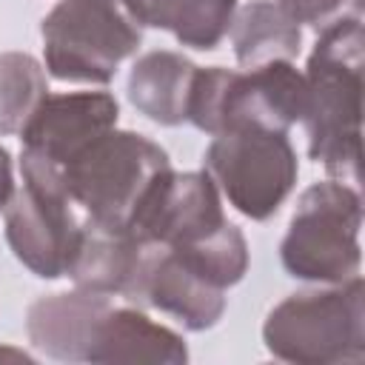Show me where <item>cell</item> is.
Returning a JSON list of instances; mask_svg holds the SVG:
<instances>
[{"label": "cell", "mask_w": 365, "mask_h": 365, "mask_svg": "<svg viewBox=\"0 0 365 365\" xmlns=\"http://www.w3.org/2000/svg\"><path fill=\"white\" fill-rule=\"evenodd\" d=\"M362 68L365 31L362 17L348 14L319 29L305 77L308 157L345 182H359L362 137Z\"/></svg>", "instance_id": "cell-1"}, {"label": "cell", "mask_w": 365, "mask_h": 365, "mask_svg": "<svg viewBox=\"0 0 365 365\" xmlns=\"http://www.w3.org/2000/svg\"><path fill=\"white\" fill-rule=\"evenodd\" d=\"M305 114V77L291 60L254 68H197L185 123L220 137L228 131L259 128L285 131Z\"/></svg>", "instance_id": "cell-2"}, {"label": "cell", "mask_w": 365, "mask_h": 365, "mask_svg": "<svg viewBox=\"0 0 365 365\" xmlns=\"http://www.w3.org/2000/svg\"><path fill=\"white\" fill-rule=\"evenodd\" d=\"M262 342L274 359L297 365H336L365 359V282L351 277L331 288L297 291L277 302L262 322Z\"/></svg>", "instance_id": "cell-3"}, {"label": "cell", "mask_w": 365, "mask_h": 365, "mask_svg": "<svg viewBox=\"0 0 365 365\" xmlns=\"http://www.w3.org/2000/svg\"><path fill=\"white\" fill-rule=\"evenodd\" d=\"M60 171L71 202L83 205L91 222L128 231L157 180L171 171V160L154 140L111 128Z\"/></svg>", "instance_id": "cell-4"}, {"label": "cell", "mask_w": 365, "mask_h": 365, "mask_svg": "<svg viewBox=\"0 0 365 365\" xmlns=\"http://www.w3.org/2000/svg\"><path fill=\"white\" fill-rule=\"evenodd\" d=\"M362 197L345 180H322L299 194L279 242L282 268L305 282H342L359 274Z\"/></svg>", "instance_id": "cell-5"}, {"label": "cell", "mask_w": 365, "mask_h": 365, "mask_svg": "<svg viewBox=\"0 0 365 365\" xmlns=\"http://www.w3.org/2000/svg\"><path fill=\"white\" fill-rule=\"evenodd\" d=\"M51 77L106 86L117 66L140 48V26L120 0H60L40 23Z\"/></svg>", "instance_id": "cell-6"}, {"label": "cell", "mask_w": 365, "mask_h": 365, "mask_svg": "<svg viewBox=\"0 0 365 365\" xmlns=\"http://www.w3.org/2000/svg\"><path fill=\"white\" fill-rule=\"evenodd\" d=\"M20 177L23 185L3 208L9 248L34 277L60 279L68 274L83 222L71 211L63 171L54 163L23 151Z\"/></svg>", "instance_id": "cell-7"}, {"label": "cell", "mask_w": 365, "mask_h": 365, "mask_svg": "<svg viewBox=\"0 0 365 365\" xmlns=\"http://www.w3.org/2000/svg\"><path fill=\"white\" fill-rule=\"evenodd\" d=\"M205 174L220 194L248 220H268L297 185L299 163L285 131L242 128L211 140Z\"/></svg>", "instance_id": "cell-8"}, {"label": "cell", "mask_w": 365, "mask_h": 365, "mask_svg": "<svg viewBox=\"0 0 365 365\" xmlns=\"http://www.w3.org/2000/svg\"><path fill=\"white\" fill-rule=\"evenodd\" d=\"M225 222L222 194L214 180L205 171L177 174L171 168L157 180L128 231L151 245L177 248L208 237Z\"/></svg>", "instance_id": "cell-9"}, {"label": "cell", "mask_w": 365, "mask_h": 365, "mask_svg": "<svg viewBox=\"0 0 365 365\" xmlns=\"http://www.w3.org/2000/svg\"><path fill=\"white\" fill-rule=\"evenodd\" d=\"M157 254L160 245H151L125 228L86 220L66 277H71L80 291L103 297L117 294L131 305H145V285Z\"/></svg>", "instance_id": "cell-10"}, {"label": "cell", "mask_w": 365, "mask_h": 365, "mask_svg": "<svg viewBox=\"0 0 365 365\" xmlns=\"http://www.w3.org/2000/svg\"><path fill=\"white\" fill-rule=\"evenodd\" d=\"M117 117L120 106L111 91L46 94L29 123L20 128L23 151L63 168L97 137L117 128Z\"/></svg>", "instance_id": "cell-11"}, {"label": "cell", "mask_w": 365, "mask_h": 365, "mask_svg": "<svg viewBox=\"0 0 365 365\" xmlns=\"http://www.w3.org/2000/svg\"><path fill=\"white\" fill-rule=\"evenodd\" d=\"M108 308V297L80 288L71 294L40 297L26 311L29 342L57 362H88L97 322Z\"/></svg>", "instance_id": "cell-12"}, {"label": "cell", "mask_w": 365, "mask_h": 365, "mask_svg": "<svg viewBox=\"0 0 365 365\" xmlns=\"http://www.w3.org/2000/svg\"><path fill=\"white\" fill-rule=\"evenodd\" d=\"M91 365H114V362H148V365H182L188 362L185 339L148 319L140 308H108L97 322L91 348Z\"/></svg>", "instance_id": "cell-13"}, {"label": "cell", "mask_w": 365, "mask_h": 365, "mask_svg": "<svg viewBox=\"0 0 365 365\" xmlns=\"http://www.w3.org/2000/svg\"><path fill=\"white\" fill-rule=\"evenodd\" d=\"M145 305L171 314L188 331H208L225 314V288L197 274L174 251L160 248L148 274Z\"/></svg>", "instance_id": "cell-14"}, {"label": "cell", "mask_w": 365, "mask_h": 365, "mask_svg": "<svg viewBox=\"0 0 365 365\" xmlns=\"http://www.w3.org/2000/svg\"><path fill=\"white\" fill-rule=\"evenodd\" d=\"M200 66L177 51H148L137 57L128 71L125 94L131 106L157 125H182L188 114V94Z\"/></svg>", "instance_id": "cell-15"}, {"label": "cell", "mask_w": 365, "mask_h": 365, "mask_svg": "<svg viewBox=\"0 0 365 365\" xmlns=\"http://www.w3.org/2000/svg\"><path fill=\"white\" fill-rule=\"evenodd\" d=\"M128 17L145 29L171 31L180 46L214 51L231 29L237 0H120Z\"/></svg>", "instance_id": "cell-16"}, {"label": "cell", "mask_w": 365, "mask_h": 365, "mask_svg": "<svg viewBox=\"0 0 365 365\" xmlns=\"http://www.w3.org/2000/svg\"><path fill=\"white\" fill-rule=\"evenodd\" d=\"M228 31L237 63L245 68L274 60H294L302 46L299 23L274 0H251L237 9Z\"/></svg>", "instance_id": "cell-17"}, {"label": "cell", "mask_w": 365, "mask_h": 365, "mask_svg": "<svg viewBox=\"0 0 365 365\" xmlns=\"http://www.w3.org/2000/svg\"><path fill=\"white\" fill-rule=\"evenodd\" d=\"M46 94L48 83L40 60L26 51L0 54V137L20 134Z\"/></svg>", "instance_id": "cell-18"}, {"label": "cell", "mask_w": 365, "mask_h": 365, "mask_svg": "<svg viewBox=\"0 0 365 365\" xmlns=\"http://www.w3.org/2000/svg\"><path fill=\"white\" fill-rule=\"evenodd\" d=\"M299 26H314L317 31L328 23H334L336 17H348V14H359L362 0H277Z\"/></svg>", "instance_id": "cell-19"}, {"label": "cell", "mask_w": 365, "mask_h": 365, "mask_svg": "<svg viewBox=\"0 0 365 365\" xmlns=\"http://www.w3.org/2000/svg\"><path fill=\"white\" fill-rule=\"evenodd\" d=\"M14 194V174H11V154L0 145V211Z\"/></svg>", "instance_id": "cell-20"}, {"label": "cell", "mask_w": 365, "mask_h": 365, "mask_svg": "<svg viewBox=\"0 0 365 365\" xmlns=\"http://www.w3.org/2000/svg\"><path fill=\"white\" fill-rule=\"evenodd\" d=\"M0 356H11V359H26V362H31L34 356H29L26 351H14V348H0Z\"/></svg>", "instance_id": "cell-21"}]
</instances>
